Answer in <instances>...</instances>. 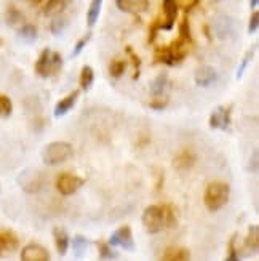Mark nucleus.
Returning <instances> with one entry per match:
<instances>
[{"label":"nucleus","instance_id":"f257e3e1","mask_svg":"<svg viewBox=\"0 0 259 261\" xmlns=\"http://www.w3.org/2000/svg\"><path fill=\"white\" fill-rule=\"evenodd\" d=\"M231 188L224 181H213L205 189L204 202L210 212H219L229 202Z\"/></svg>","mask_w":259,"mask_h":261},{"label":"nucleus","instance_id":"f03ea898","mask_svg":"<svg viewBox=\"0 0 259 261\" xmlns=\"http://www.w3.org/2000/svg\"><path fill=\"white\" fill-rule=\"evenodd\" d=\"M74 155V149L69 143L66 141H54L50 143L43 147L42 151V161L47 165H60L67 162L69 159H72Z\"/></svg>","mask_w":259,"mask_h":261},{"label":"nucleus","instance_id":"7ed1b4c3","mask_svg":"<svg viewBox=\"0 0 259 261\" xmlns=\"http://www.w3.org/2000/svg\"><path fill=\"white\" fill-rule=\"evenodd\" d=\"M61 66H63L61 55L58 51H51L48 48H45L40 53L39 60L36 63V72H37L39 77L47 79V77L58 74L60 69H61Z\"/></svg>","mask_w":259,"mask_h":261},{"label":"nucleus","instance_id":"20e7f679","mask_svg":"<svg viewBox=\"0 0 259 261\" xmlns=\"http://www.w3.org/2000/svg\"><path fill=\"white\" fill-rule=\"evenodd\" d=\"M142 224L149 234H157L165 228V205H149L142 212Z\"/></svg>","mask_w":259,"mask_h":261},{"label":"nucleus","instance_id":"39448f33","mask_svg":"<svg viewBox=\"0 0 259 261\" xmlns=\"http://www.w3.org/2000/svg\"><path fill=\"white\" fill-rule=\"evenodd\" d=\"M16 181L22 191L29 192V194H34V192H39L42 189V186L45 183V178L39 168H24L18 175Z\"/></svg>","mask_w":259,"mask_h":261},{"label":"nucleus","instance_id":"423d86ee","mask_svg":"<svg viewBox=\"0 0 259 261\" xmlns=\"http://www.w3.org/2000/svg\"><path fill=\"white\" fill-rule=\"evenodd\" d=\"M85 185V179L74 173H61L56 179V189L63 196H72Z\"/></svg>","mask_w":259,"mask_h":261},{"label":"nucleus","instance_id":"0eeeda50","mask_svg":"<svg viewBox=\"0 0 259 261\" xmlns=\"http://www.w3.org/2000/svg\"><path fill=\"white\" fill-rule=\"evenodd\" d=\"M110 247H122L123 250L127 252H133L134 250V241H133V232L130 226H122L117 231H114L110 234L109 239Z\"/></svg>","mask_w":259,"mask_h":261},{"label":"nucleus","instance_id":"6e6552de","mask_svg":"<svg viewBox=\"0 0 259 261\" xmlns=\"http://www.w3.org/2000/svg\"><path fill=\"white\" fill-rule=\"evenodd\" d=\"M232 122V105L218 106L210 116V127L215 130H227Z\"/></svg>","mask_w":259,"mask_h":261},{"label":"nucleus","instance_id":"1a4fd4ad","mask_svg":"<svg viewBox=\"0 0 259 261\" xmlns=\"http://www.w3.org/2000/svg\"><path fill=\"white\" fill-rule=\"evenodd\" d=\"M22 261H48L50 253L48 250L40 244H27L21 250Z\"/></svg>","mask_w":259,"mask_h":261},{"label":"nucleus","instance_id":"9d476101","mask_svg":"<svg viewBox=\"0 0 259 261\" xmlns=\"http://www.w3.org/2000/svg\"><path fill=\"white\" fill-rule=\"evenodd\" d=\"M18 247H19V239L13 231H10V229L0 231V256L16 252Z\"/></svg>","mask_w":259,"mask_h":261},{"label":"nucleus","instance_id":"9b49d317","mask_svg":"<svg viewBox=\"0 0 259 261\" xmlns=\"http://www.w3.org/2000/svg\"><path fill=\"white\" fill-rule=\"evenodd\" d=\"M116 5L123 13L141 15L149 10V0H116Z\"/></svg>","mask_w":259,"mask_h":261},{"label":"nucleus","instance_id":"f8f14e48","mask_svg":"<svg viewBox=\"0 0 259 261\" xmlns=\"http://www.w3.org/2000/svg\"><path fill=\"white\" fill-rule=\"evenodd\" d=\"M197 161V155L192 149H183L179 151L175 159H173V167L176 170H179V172H184V170H190L194 167Z\"/></svg>","mask_w":259,"mask_h":261},{"label":"nucleus","instance_id":"ddd939ff","mask_svg":"<svg viewBox=\"0 0 259 261\" xmlns=\"http://www.w3.org/2000/svg\"><path fill=\"white\" fill-rule=\"evenodd\" d=\"M194 81L198 87H210L218 81V74L211 66H200L194 74Z\"/></svg>","mask_w":259,"mask_h":261},{"label":"nucleus","instance_id":"4468645a","mask_svg":"<svg viewBox=\"0 0 259 261\" xmlns=\"http://www.w3.org/2000/svg\"><path fill=\"white\" fill-rule=\"evenodd\" d=\"M213 29H215L219 39H226L235 32V21L229 16H219L213 22Z\"/></svg>","mask_w":259,"mask_h":261},{"label":"nucleus","instance_id":"2eb2a0df","mask_svg":"<svg viewBox=\"0 0 259 261\" xmlns=\"http://www.w3.org/2000/svg\"><path fill=\"white\" fill-rule=\"evenodd\" d=\"M78 96H80V90H74V92L69 93L66 98L60 99V103L54 106V117H56V119H60V117L66 116L67 112H69V111L75 106Z\"/></svg>","mask_w":259,"mask_h":261},{"label":"nucleus","instance_id":"dca6fc26","mask_svg":"<svg viewBox=\"0 0 259 261\" xmlns=\"http://www.w3.org/2000/svg\"><path fill=\"white\" fill-rule=\"evenodd\" d=\"M163 13H165V24H162V29L170 31L173 29L176 16H178L176 0H163Z\"/></svg>","mask_w":259,"mask_h":261},{"label":"nucleus","instance_id":"f3484780","mask_svg":"<svg viewBox=\"0 0 259 261\" xmlns=\"http://www.w3.org/2000/svg\"><path fill=\"white\" fill-rule=\"evenodd\" d=\"M53 237H54V245H56V250H58V253L61 256H64L67 253V250H69V236H67L66 229L60 228V226H56V228L53 229Z\"/></svg>","mask_w":259,"mask_h":261},{"label":"nucleus","instance_id":"a211bd4d","mask_svg":"<svg viewBox=\"0 0 259 261\" xmlns=\"http://www.w3.org/2000/svg\"><path fill=\"white\" fill-rule=\"evenodd\" d=\"M190 258V253L184 247H168L160 256L163 261H187Z\"/></svg>","mask_w":259,"mask_h":261},{"label":"nucleus","instance_id":"6ab92c4d","mask_svg":"<svg viewBox=\"0 0 259 261\" xmlns=\"http://www.w3.org/2000/svg\"><path fill=\"white\" fill-rule=\"evenodd\" d=\"M71 0H47V4L43 7L45 16H58L66 10Z\"/></svg>","mask_w":259,"mask_h":261},{"label":"nucleus","instance_id":"aec40b11","mask_svg":"<svg viewBox=\"0 0 259 261\" xmlns=\"http://www.w3.org/2000/svg\"><path fill=\"white\" fill-rule=\"evenodd\" d=\"M101 8H103V0H92V4L88 7V13H87V24L90 28H93L98 22V18L101 15Z\"/></svg>","mask_w":259,"mask_h":261},{"label":"nucleus","instance_id":"412c9836","mask_svg":"<svg viewBox=\"0 0 259 261\" xmlns=\"http://www.w3.org/2000/svg\"><path fill=\"white\" fill-rule=\"evenodd\" d=\"M154 61L155 63H163L166 66H175L173 53L170 50V45H168V47H159V48H155V51H154Z\"/></svg>","mask_w":259,"mask_h":261},{"label":"nucleus","instance_id":"4be33fe9","mask_svg":"<svg viewBox=\"0 0 259 261\" xmlns=\"http://www.w3.org/2000/svg\"><path fill=\"white\" fill-rule=\"evenodd\" d=\"M69 245H72V252L75 255V258H82L87 252V247H88V239L85 236L77 234L72 237V242H69Z\"/></svg>","mask_w":259,"mask_h":261},{"label":"nucleus","instance_id":"5701e85b","mask_svg":"<svg viewBox=\"0 0 259 261\" xmlns=\"http://www.w3.org/2000/svg\"><path fill=\"white\" fill-rule=\"evenodd\" d=\"M245 245L250 248L251 252H257L259 250V226L253 224L248 229V236L245 239Z\"/></svg>","mask_w":259,"mask_h":261},{"label":"nucleus","instance_id":"b1692460","mask_svg":"<svg viewBox=\"0 0 259 261\" xmlns=\"http://www.w3.org/2000/svg\"><path fill=\"white\" fill-rule=\"evenodd\" d=\"M166 82H168V74L166 72L159 74L154 79V82L151 84V93L154 96H160L163 93L165 87H166Z\"/></svg>","mask_w":259,"mask_h":261},{"label":"nucleus","instance_id":"393cba45","mask_svg":"<svg viewBox=\"0 0 259 261\" xmlns=\"http://www.w3.org/2000/svg\"><path fill=\"white\" fill-rule=\"evenodd\" d=\"M19 37L24 43H34L37 39V29L32 24H22L19 28Z\"/></svg>","mask_w":259,"mask_h":261},{"label":"nucleus","instance_id":"a878e982","mask_svg":"<svg viewBox=\"0 0 259 261\" xmlns=\"http://www.w3.org/2000/svg\"><path fill=\"white\" fill-rule=\"evenodd\" d=\"M95 82V71L93 67L90 66H83L82 72H80V88L82 90H90V87Z\"/></svg>","mask_w":259,"mask_h":261},{"label":"nucleus","instance_id":"bb28decb","mask_svg":"<svg viewBox=\"0 0 259 261\" xmlns=\"http://www.w3.org/2000/svg\"><path fill=\"white\" fill-rule=\"evenodd\" d=\"M67 26H69V19H67L66 16H56L54 19H53V22H51V26H50V29H51V32L54 34V36H63L64 34V31L67 29Z\"/></svg>","mask_w":259,"mask_h":261},{"label":"nucleus","instance_id":"cd10ccee","mask_svg":"<svg viewBox=\"0 0 259 261\" xmlns=\"http://www.w3.org/2000/svg\"><path fill=\"white\" fill-rule=\"evenodd\" d=\"M127 66H128L127 60H114V61L110 63V66H109V74H110V77L120 79L123 75V72L127 71Z\"/></svg>","mask_w":259,"mask_h":261},{"label":"nucleus","instance_id":"c85d7f7f","mask_svg":"<svg viewBox=\"0 0 259 261\" xmlns=\"http://www.w3.org/2000/svg\"><path fill=\"white\" fill-rule=\"evenodd\" d=\"M13 112V103L7 95H0V117L7 119Z\"/></svg>","mask_w":259,"mask_h":261},{"label":"nucleus","instance_id":"c756f323","mask_svg":"<svg viewBox=\"0 0 259 261\" xmlns=\"http://www.w3.org/2000/svg\"><path fill=\"white\" fill-rule=\"evenodd\" d=\"M98 252H99V258L101 259H117V253L110 248V244H104L99 242L98 244Z\"/></svg>","mask_w":259,"mask_h":261},{"label":"nucleus","instance_id":"7c9ffc66","mask_svg":"<svg viewBox=\"0 0 259 261\" xmlns=\"http://www.w3.org/2000/svg\"><path fill=\"white\" fill-rule=\"evenodd\" d=\"M179 37L184 39L186 42L192 43V34H190V26H189V19L187 16L183 18V21L179 22Z\"/></svg>","mask_w":259,"mask_h":261},{"label":"nucleus","instance_id":"2f4dec72","mask_svg":"<svg viewBox=\"0 0 259 261\" xmlns=\"http://www.w3.org/2000/svg\"><path fill=\"white\" fill-rule=\"evenodd\" d=\"M254 51H256V47L251 48L248 53H246V55L243 56V60H242V63H240V66H239V69H237V79H242V77H243V74H245V71H246V67L250 66V63H251V60H253Z\"/></svg>","mask_w":259,"mask_h":261},{"label":"nucleus","instance_id":"473e14b6","mask_svg":"<svg viewBox=\"0 0 259 261\" xmlns=\"http://www.w3.org/2000/svg\"><path fill=\"white\" fill-rule=\"evenodd\" d=\"M127 55L130 56V60H131V63H133V66H134V75H133V79L136 81V79L139 77V69H141V58L133 51V48L131 47H127Z\"/></svg>","mask_w":259,"mask_h":261},{"label":"nucleus","instance_id":"72a5a7b5","mask_svg":"<svg viewBox=\"0 0 259 261\" xmlns=\"http://www.w3.org/2000/svg\"><path fill=\"white\" fill-rule=\"evenodd\" d=\"M176 224V215L171 205H165V228H173Z\"/></svg>","mask_w":259,"mask_h":261},{"label":"nucleus","instance_id":"f704fd0d","mask_svg":"<svg viewBox=\"0 0 259 261\" xmlns=\"http://www.w3.org/2000/svg\"><path fill=\"white\" fill-rule=\"evenodd\" d=\"M90 36H92V34H87L85 37H82L80 40H78V42L75 43V47H74V50H72V53H71V58H77V56L83 51V48L87 47V43H88V40H90Z\"/></svg>","mask_w":259,"mask_h":261},{"label":"nucleus","instance_id":"c9c22d12","mask_svg":"<svg viewBox=\"0 0 259 261\" xmlns=\"http://www.w3.org/2000/svg\"><path fill=\"white\" fill-rule=\"evenodd\" d=\"M7 19L10 22V26H18V24H22V22H24V18H22V15L19 13V11L13 10V8L8 11Z\"/></svg>","mask_w":259,"mask_h":261},{"label":"nucleus","instance_id":"e433bc0d","mask_svg":"<svg viewBox=\"0 0 259 261\" xmlns=\"http://www.w3.org/2000/svg\"><path fill=\"white\" fill-rule=\"evenodd\" d=\"M235 241H237V234H234L229 241V255H227V261H239V252L235 248Z\"/></svg>","mask_w":259,"mask_h":261},{"label":"nucleus","instance_id":"4c0bfd02","mask_svg":"<svg viewBox=\"0 0 259 261\" xmlns=\"http://www.w3.org/2000/svg\"><path fill=\"white\" fill-rule=\"evenodd\" d=\"M168 106V98H155L149 103V108L154 111H163Z\"/></svg>","mask_w":259,"mask_h":261},{"label":"nucleus","instance_id":"58836bf2","mask_svg":"<svg viewBox=\"0 0 259 261\" xmlns=\"http://www.w3.org/2000/svg\"><path fill=\"white\" fill-rule=\"evenodd\" d=\"M259 28V13L257 11H254V13L251 15L250 18V24H248V32L250 34H254Z\"/></svg>","mask_w":259,"mask_h":261},{"label":"nucleus","instance_id":"ea45409f","mask_svg":"<svg viewBox=\"0 0 259 261\" xmlns=\"http://www.w3.org/2000/svg\"><path fill=\"white\" fill-rule=\"evenodd\" d=\"M159 29H162V24L159 21H154L151 24V29H149V43H154L155 37H157V32H159Z\"/></svg>","mask_w":259,"mask_h":261},{"label":"nucleus","instance_id":"a19ab883","mask_svg":"<svg viewBox=\"0 0 259 261\" xmlns=\"http://www.w3.org/2000/svg\"><path fill=\"white\" fill-rule=\"evenodd\" d=\"M251 172H256L257 170V151L253 152V167H250Z\"/></svg>","mask_w":259,"mask_h":261},{"label":"nucleus","instance_id":"79ce46f5","mask_svg":"<svg viewBox=\"0 0 259 261\" xmlns=\"http://www.w3.org/2000/svg\"><path fill=\"white\" fill-rule=\"evenodd\" d=\"M257 2H259V0H251V2H250V7H251V8H256V7H257Z\"/></svg>","mask_w":259,"mask_h":261},{"label":"nucleus","instance_id":"37998d69","mask_svg":"<svg viewBox=\"0 0 259 261\" xmlns=\"http://www.w3.org/2000/svg\"><path fill=\"white\" fill-rule=\"evenodd\" d=\"M42 2V0H31V4H34V5H39Z\"/></svg>","mask_w":259,"mask_h":261}]
</instances>
